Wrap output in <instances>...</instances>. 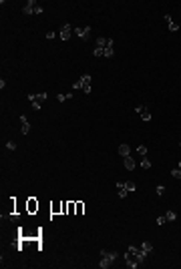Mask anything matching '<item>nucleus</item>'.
Listing matches in <instances>:
<instances>
[{"label":"nucleus","instance_id":"1","mask_svg":"<svg viewBox=\"0 0 181 269\" xmlns=\"http://www.w3.org/2000/svg\"><path fill=\"white\" fill-rule=\"evenodd\" d=\"M117 257H119V253H115V251H107V249H101V263H99V267L101 269H109L115 261H117Z\"/></svg>","mask_w":181,"mask_h":269},{"label":"nucleus","instance_id":"2","mask_svg":"<svg viewBox=\"0 0 181 269\" xmlns=\"http://www.w3.org/2000/svg\"><path fill=\"white\" fill-rule=\"evenodd\" d=\"M91 81H93V76H91V74H83L79 81L73 84V88H74V90H77V88H83V90H85V94H91V90H93Z\"/></svg>","mask_w":181,"mask_h":269},{"label":"nucleus","instance_id":"3","mask_svg":"<svg viewBox=\"0 0 181 269\" xmlns=\"http://www.w3.org/2000/svg\"><path fill=\"white\" fill-rule=\"evenodd\" d=\"M42 12H44V8L38 6L34 0H28L26 4L22 6V14H24V16H28V14H42Z\"/></svg>","mask_w":181,"mask_h":269},{"label":"nucleus","instance_id":"4","mask_svg":"<svg viewBox=\"0 0 181 269\" xmlns=\"http://www.w3.org/2000/svg\"><path fill=\"white\" fill-rule=\"evenodd\" d=\"M127 251L135 257V259H137V263H139V265H141L143 261H145V257L149 255L145 249H139V247H135V245H129V249H127Z\"/></svg>","mask_w":181,"mask_h":269},{"label":"nucleus","instance_id":"5","mask_svg":"<svg viewBox=\"0 0 181 269\" xmlns=\"http://www.w3.org/2000/svg\"><path fill=\"white\" fill-rule=\"evenodd\" d=\"M135 113L141 117V121H143V123H149L151 119H153V117H151V111H149L145 105H139V107H135Z\"/></svg>","mask_w":181,"mask_h":269},{"label":"nucleus","instance_id":"6","mask_svg":"<svg viewBox=\"0 0 181 269\" xmlns=\"http://www.w3.org/2000/svg\"><path fill=\"white\" fill-rule=\"evenodd\" d=\"M73 32L79 36V38H83V40H89V36H91V26H74Z\"/></svg>","mask_w":181,"mask_h":269},{"label":"nucleus","instance_id":"7","mask_svg":"<svg viewBox=\"0 0 181 269\" xmlns=\"http://www.w3.org/2000/svg\"><path fill=\"white\" fill-rule=\"evenodd\" d=\"M71 34H73V26H71L68 22H65L62 28H60V32H59V38H60V40H68V38H71Z\"/></svg>","mask_w":181,"mask_h":269},{"label":"nucleus","instance_id":"8","mask_svg":"<svg viewBox=\"0 0 181 269\" xmlns=\"http://www.w3.org/2000/svg\"><path fill=\"white\" fill-rule=\"evenodd\" d=\"M30 129H32V127H30L28 119L22 114V117H20V133H22V134H28V133H30Z\"/></svg>","mask_w":181,"mask_h":269},{"label":"nucleus","instance_id":"9","mask_svg":"<svg viewBox=\"0 0 181 269\" xmlns=\"http://www.w3.org/2000/svg\"><path fill=\"white\" fill-rule=\"evenodd\" d=\"M117 193H119V197H121V199H125V197H127V193H129L127 181H121V183H117Z\"/></svg>","mask_w":181,"mask_h":269},{"label":"nucleus","instance_id":"10","mask_svg":"<svg viewBox=\"0 0 181 269\" xmlns=\"http://www.w3.org/2000/svg\"><path fill=\"white\" fill-rule=\"evenodd\" d=\"M48 99V93H38V94H28V101L32 102V101H36V102H42V101H47Z\"/></svg>","mask_w":181,"mask_h":269},{"label":"nucleus","instance_id":"11","mask_svg":"<svg viewBox=\"0 0 181 269\" xmlns=\"http://www.w3.org/2000/svg\"><path fill=\"white\" fill-rule=\"evenodd\" d=\"M125 261H127V267L129 269H135V267H139V263H137V259H135L133 255H131V253H125Z\"/></svg>","mask_w":181,"mask_h":269},{"label":"nucleus","instance_id":"12","mask_svg":"<svg viewBox=\"0 0 181 269\" xmlns=\"http://www.w3.org/2000/svg\"><path fill=\"white\" fill-rule=\"evenodd\" d=\"M123 165H125V169H127V171H133L135 167H137V165H135V159L131 155L129 157H123Z\"/></svg>","mask_w":181,"mask_h":269},{"label":"nucleus","instance_id":"13","mask_svg":"<svg viewBox=\"0 0 181 269\" xmlns=\"http://www.w3.org/2000/svg\"><path fill=\"white\" fill-rule=\"evenodd\" d=\"M117 153H119L121 157H129V155H131V147H129L127 143H123V145H119V149H117Z\"/></svg>","mask_w":181,"mask_h":269},{"label":"nucleus","instance_id":"14","mask_svg":"<svg viewBox=\"0 0 181 269\" xmlns=\"http://www.w3.org/2000/svg\"><path fill=\"white\" fill-rule=\"evenodd\" d=\"M26 209H28V213H34V211L38 209V203H36V199H34V197H30V199H28Z\"/></svg>","mask_w":181,"mask_h":269},{"label":"nucleus","instance_id":"15","mask_svg":"<svg viewBox=\"0 0 181 269\" xmlns=\"http://www.w3.org/2000/svg\"><path fill=\"white\" fill-rule=\"evenodd\" d=\"M74 94L73 93H60V94H56V101L59 102H65V101H71Z\"/></svg>","mask_w":181,"mask_h":269},{"label":"nucleus","instance_id":"16","mask_svg":"<svg viewBox=\"0 0 181 269\" xmlns=\"http://www.w3.org/2000/svg\"><path fill=\"white\" fill-rule=\"evenodd\" d=\"M141 167L143 169H151V161H149L147 157H141Z\"/></svg>","mask_w":181,"mask_h":269},{"label":"nucleus","instance_id":"17","mask_svg":"<svg viewBox=\"0 0 181 269\" xmlns=\"http://www.w3.org/2000/svg\"><path fill=\"white\" fill-rule=\"evenodd\" d=\"M137 153H139L141 157H147V147H145V145H139V147H137Z\"/></svg>","mask_w":181,"mask_h":269},{"label":"nucleus","instance_id":"18","mask_svg":"<svg viewBox=\"0 0 181 269\" xmlns=\"http://www.w3.org/2000/svg\"><path fill=\"white\" fill-rule=\"evenodd\" d=\"M165 217H167V221H175V219H177V213H175V211H167Z\"/></svg>","mask_w":181,"mask_h":269},{"label":"nucleus","instance_id":"19","mask_svg":"<svg viewBox=\"0 0 181 269\" xmlns=\"http://www.w3.org/2000/svg\"><path fill=\"white\" fill-rule=\"evenodd\" d=\"M141 249H145V251H147V253H151V251H153V245H151V243H143V245H141Z\"/></svg>","mask_w":181,"mask_h":269},{"label":"nucleus","instance_id":"20","mask_svg":"<svg viewBox=\"0 0 181 269\" xmlns=\"http://www.w3.org/2000/svg\"><path fill=\"white\" fill-rule=\"evenodd\" d=\"M169 30H171V32H177V30H179V24H177V22H169Z\"/></svg>","mask_w":181,"mask_h":269},{"label":"nucleus","instance_id":"21","mask_svg":"<svg viewBox=\"0 0 181 269\" xmlns=\"http://www.w3.org/2000/svg\"><path fill=\"white\" fill-rule=\"evenodd\" d=\"M155 193H157V195H163V193H165V187H163V185H157V187H155Z\"/></svg>","mask_w":181,"mask_h":269},{"label":"nucleus","instance_id":"22","mask_svg":"<svg viewBox=\"0 0 181 269\" xmlns=\"http://www.w3.org/2000/svg\"><path fill=\"white\" fill-rule=\"evenodd\" d=\"M95 56H105V50H103V48H99V46H97V48H95Z\"/></svg>","mask_w":181,"mask_h":269},{"label":"nucleus","instance_id":"23","mask_svg":"<svg viewBox=\"0 0 181 269\" xmlns=\"http://www.w3.org/2000/svg\"><path fill=\"white\" fill-rule=\"evenodd\" d=\"M171 177H175V179H181V171H179V169H173V171H171Z\"/></svg>","mask_w":181,"mask_h":269},{"label":"nucleus","instance_id":"24","mask_svg":"<svg viewBox=\"0 0 181 269\" xmlns=\"http://www.w3.org/2000/svg\"><path fill=\"white\" fill-rule=\"evenodd\" d=\"M6 149H8V151H14V149H16V143H14V141H8V143H6Z\"/></svg>","mask_w":181,"mask_h":269},{"label":"nucleus","instance_id":"25","mask_svg":"<svg viewBox=\"0 0 181 269\" xmlns=\"http://www.w3.org/2000/svg\"><path fill=\"white\" fill-rule=\"evenodd\" d=\"M83 211H85V205H83V203H77V215H80Z\"/></svg>","mask_w":181,"mask_h":269},{"label":"nucleus","instance_id":"26","mask_svg":"<svg viewBox=\"0 0 181 269\" xmlns=\"http://www.w3.org/2000/svg\"><path fill=\"white\" fill-rule=\"evenodd\" d=\"M165 221H167V217H165V215L157 217V225H165Z\"/></svg>","mask_w":181,"mask_h":269},{"label":"nucleus","instance_id":"27","mask_svg":"<svg viewBox=\"0 0 181 269\" xmlns=\"http://www.w3.org/2000/svg\"><path fill=\"white\" fill-rule=\"evenodd\" d=\"M47 38H48V40H53V38H56V32H54V30H48V32H47Z\"/></svg>","mask_w":181,"mask_h":269},{"label":"nucleus","instance_id":"28","mask_svg":"<svg viewBox=\"0 0 181 269\" xmlns=\"http://www.w3.org/2000/svg\"><path fill=\"white\" fill-rule=\"evenodd\" d=\"M8 219H10V221H14V223H18V215H16V213H10V215H8Z\"/></svg>","mask_w":181,"mask_h":269},{"label":"nucleus","instance_id":"29","mask_svg":"<svg viewBox=\"0 0 181 269\" xmlns=\"http://www.w3.org/2000/svg\"><path fill=\"white\" fill-rule=\"evenodd\" d=\"M30 107L34 108V111H40V102H36V101H32L30 102Z\"/></svg>","mask_w":181,"mask_h":269},{"label":"nucleus","instance_id":"30","mask_svg":"<svg viewBox=\"0 0 181 269\" xmlns=\"http://www.w3.org/2000/svg\"><path fill=\"white\" fill-rule=\"evenodd\" d=\"M0 88H2V90L6 88V81H4V78H0Z\"/></svg>","mask_w":181,"mask_h":269},{"label":"nucleus","instance_id":"31","mask_svg":"<svg viewBox=\"0 0 181 269\" xmlns=\"http://www.w3.org/2000/svg\"><path fill=\"white\" fill-rule=\"evenodd\" d=\"M165 22H167V24H169V22H173V18H171V14H165Z\"/></svg>","mask_w":181,"mask_h":269},{"label":"nucleus","instance_id":"32","mask_svg":"<svg viewBox=\"0 0 181 269\" xmlns=\"http://www.w3.org/2000/svg\"><path fill=\"white\" fill-rule=\"evenodd\" d=\"M179 171H181V161H179Z\"/></svg>","mask_w":181,"mask_h":269},{"label":"nucleus","instance_id":"33","mask_svg":"<svg viewBox=\"0 0 181 269\" xmlns=\"http://www.w3.org/2000/svg\"><path fill=\"white\" fill-rule=\"evenodd\" d=\"M179 145H181V139H179Z\"/></svg>","mask_w":181,"mask_h":269}]
</instances>
